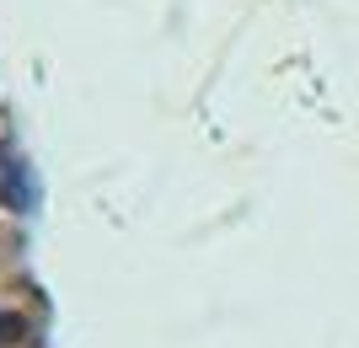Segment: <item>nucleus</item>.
Here are the masks:
<instances>
[{
  "label": "nucleus",
  "mask_w": 359,
  "mask_h": 348,
  "mask_svg": "<svg viewBox=\"0 0 359 348\" xmlns=\"http://www.w3.org/2000/svg\"><path fill=\"white\" fill-rule=\"evenodd\" d=\"M0 204L16 214H27L38 204V182L27 172V155H16V145H0Z\"/></svg>",
  "instance_id": "f257e3e1"
}]
</instances>
